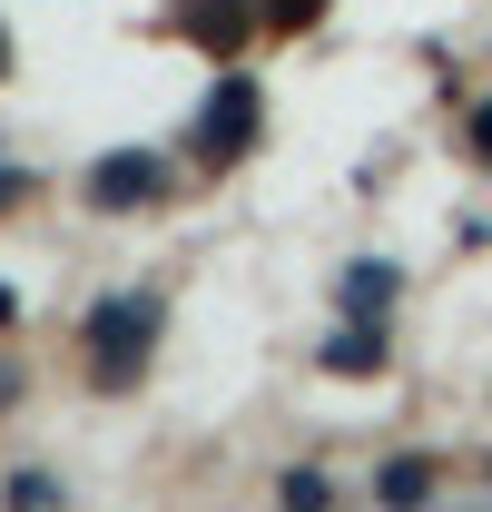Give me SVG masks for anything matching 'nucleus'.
Here are the masks:
<instances>
[{
    "label": "nucleus",
    "mask_w": 492,
    "mask_h": 512,
    "mask_svg": "<svg viewBox=\"0 0 492 512\" xmlns=\"http://www.w3.org/2000/svg\"><path fill=\"white\" fill-rule=\"evenodd\" d=\"M394 296H404V276H394L384 256H365V266L345 276V316H394Z\"/></svg>",
    "instance_id": "obj_5"
},
{
    "label": "nucleus",
    "mask_w": 492,
    "mask_h": 512,
    "mask_svg": "<svg viewBox=\"0 0 492 512\" xmlns=\"http://www.w3.org/2000/svg\"><path fill=\"white\" fill-rule=\"evenodd\" d=\"M10 316H20V296H10V286H0V325H10Z\"/></svg>",
    "instance_id": "obj_11"
},
{
    "label": "nucleus",
    "mask_w": 492,
    "mask_h": 512,
    "mask_svg": "<svg viewBox=\"0 0 492 512\" xmlns=\"http://www.w3.org/2000/svg\"><path fill=\"white\" fill-rule=\"evenodd\" d=\"M178 30H187V40H207V60L227 69V60H237V40L256 30V0H178Z\"/></svg>",
    "instance_id": "obj_4"
},
{
    "label": "nucleus",
    "mask_w": 492,
    "mask_h": 512,
    "mask_svg": "<svg viewBox=\"0 0 492 512\" xmlns=\"http://www.w3.org/2000/svg\"><path fill=\"white\" fill-rule=\"evenodd\" d=\"M148 345H158V306L148 296H109L89 316V365H99V384H128L148 365Z\"/></svg>",
    "instance_id": "obj_1"
},
{
    "label": "nucleus",
    "mask_w": 492,
    "mask_h": 512,
    "mask_svg": "<svg viewBox=\"0 0 492 512\" xmlns=\"http://www.w3.org/2000/svg\"><path fill=\"white\" fill-rule=\"evenodd\" d=\"M197 138H207V158H237L246 138H256V89L237 79V60H227V79L207 89V119H197Z\"/></svg>",
    "instance_id": "obj_2"
},
{
    "label": "nucleus",
    "mask_w": 492,
    "mask_h": 512,
    "mask_svg": "<svg viewBox=\"0 0 492 512\" xmlns=\"http://www.w3.org/2000/svg\"><path fill=\"white\" fill-rule=\"evenodd\" d=\"M10 197H20V168H10V158H0V207H10Z\"/></svg>",
    "instance_id": "obj_10"
},
{
    "label": "nucleus",
    "mask_w": 492,
    "mask_h": 512,
    "mask_svg": "<svg viewBox=\"0 0 492 512\" xmlns=\"http://www.w3.org/2000/svg\"><path fill=\"white\" fill-rule=\"evenodd\" d=\"M0 69H10V30H0Z\"/></svg>",
    "instance_id": "obj_12"
},
{
    "label": "nucleus",
    "mask_w": 492,
    "mask_h": 512,
    "mask_svg": "<svg viewBox=\"0 0 492 512\" xmlns=\"http://www.w3.org/2000/svg\"><path fill=\"white\" fill-rule=\"evenodd\" d=\"M374 355H384L374 335H335V345H325V365H374Z\"/></svg>",
    "instance_id": "obj_8"
},
{
    "label": "nucleus",
    "mask_w": 492,
    "mask_h": 512,
    "mask_svg": "<svg viewBox=\"0 0 492 512\" xmlns=\"http://www.w3.org/2000/svg\"><path fill=\"white\" fill-rule=\"evenodd\" d=\"M424 493H433L424 463H384V503H424Z\"/></svg>",
    "instance_id": "obj_6"
},
{
    "label": "nucleus",
    "mask_w": 492,
    "mask_h": 512,
    "mask_svg": "<svg viewBox=\"0 0 492 512\" xmlns=\"http://www.w3.org/2000/svg\"><path fill=\"white\" fill-rule=\"evenodd\" d=\"M158 188H168L158 148H128V158H99V168H89V207H148Z\"/></svg>",
    "instance_id": "obj_3"
},
{
    "label": "nucleus",
    "mask_w": 492,
    "mask_h": 512,
    "mask_svg": "<svg viewBox=\"0 0 492 512\" xmlns=\"http://www.w3.org/2000/svg\"><path fill=\"white\" fill-rule=\"evenodd\" d=\"M473 138H483V158H492V99H483V109H473Z\"/></svg>",
    "instance_id": "obj_9"
},
{
    "label": "nucleus",
    "mask_w": 492,
    "mask_h": 512,
    "mask_svg": "<svg viewBox=\"0 0 492 512\" xmlns=\"http://www.w3.org/2000/svg\"><path fill=\"white\" fill-rule=\"evenodd\" d=\"M256 20L266 30H306V20H325V0H256Z\"/></svg>",
    "instance_id": "obj_7"
}]
</instances>
